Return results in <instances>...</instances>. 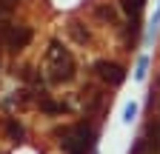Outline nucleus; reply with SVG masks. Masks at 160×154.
<instances>
[{
	"label": "nucleus",
	"mask_w": 160,
	"mask_h": 154,
	"mask_svg": "<svg viewBox=\"0 0 160 154\" xmlns=\"http://www.w3.org/2000/svg\"><path fill=\"white\" fill-rule=\"evenodd\" d=\"M40 108L49 111V114H63V111H66L63 103H52V100H40Z\"/></svg>",
	"instance_id": "423d86ee"
},
{
	"label": "nucleus",
	"mask_w": 160,
	"mask_h": 154,
	"mask_svg": "<svg viewBox=\"0 0 160 154\" xmlns=\"http://www.w3.org/2000/svg\"><path fill=\"white\" fill-rule=\"evenodd\" d=\"M120 9L129 14V20H140V14L146 9V0H120Z\"/></svg>",
	"instance_id": "39448f33"
},
{
	"label": "nucleus",
	"mask_w": 160,
	"mask_h": 154,
	"mask_svg": "<svg viewBox=\"0 0 160 154\" xmlns=\"http://www.w3.org/2000/svg\"><path fill=\"white\" fill-rule=\"evenodd\" d=\"M157 26H160V6H157V12H154V17H152V34L157 31Z\"/></svg>",
	"instance_id": "9b49d317"
},
{
	"label": "nucleus",
	"mask_w": 160,
	"mask_h": 154,
	"mask_svg": "<svg viewBox=\"0 0 160 154\" xmlns=\"http://www.w3.org/2000/svg\"><path fill=\"white\" fill-rule=\"evenodd\" d=\"M46 71L52 77V83H69L77 66H74V57L72 51L60 43V40H52L49 43V51H46Z\"/></svg>",
	"instance_id": "f257e3e1"
},
{
	"label": "nucleus",
	"mask_w": 160,
	"mask_h": 154,
	"mask_svg": "<svg viewBox=\"0 0 160 154\" xmlns=\"http://www.w3.org/2000/svg\"><path fill=\"white\" fill-rule=\"evenodd\" d=\"M57 137H60V148L66 154H92V148H94V131L89 123L66 126L57 131Z\"/></svg>",
	"instance_id": "f03ea898"
},
{
	"label": "nucleus",
	"mask_w": 160,
	"mask_h": 154,
	"mask_svg": "<svg viewBox=\"0 0 160 154\" xmlns=\"http://www.w3.org/2000/svg\"><path fill=\"white\" fill-rule=\"evenodd\" d=\"M69 29H72V34H74V40H77V43H86V40H89V31L80 29V23H77V20H74Z\"/></svg>",
	"instance_id": "1a4fd4ad"
},
{
	"label": "nucleus",
	"mask_w": 160,
	"mask_h": 154,
	"mask_svg": "<svg viewBox=\"0 0 160 154\" xmlns=\"http://www.w3.org/2000/svg\"><path fill=\"white\" fill-rule=\"evenodd\" d=\"M9 12H12V6H9V3H3V0H0V20H3V17H6Z\"/></svg>",
	"instance_id": "f8f14e48"
},
{
	"label": "nucleus",
	"mask_w": 160,
	"mask_h": 154,
	"mask_svg": "<svg viewBox=\"0 0 160 154\" xmlns=\"http://www.w3.org/2000/svg\"><path fill=\"white\" fill-rule=\"evenodd\" d=\"M29 43H32V29L29 26H12V23H6L0 46H6L9 51H23Z\"/></svg>",
	"instance_id": "7ed1b4c3"
},
{
	"label": "nucleus",
	"mask_w": 160,
	"mask_h": 154,
	"mask_svg": "<svg viewBox=\"0 0 160 154\" xmlns=\"http://www.w3.org/2000/svg\"><path fill=\"white\" fill-rule=\"evenodd\" d=\"M146 69H149V57L143 54L137 60V71H134V80H146Z\"/></svg>",
	"instance_id": "6e6552de"
},
{
	"label": "nucleus",
	"mask_w": 160,
	"mask_h": 154,
	"mask_svg": "<svg viewBox=\"0 0 160 154\" xmlns=\"http://www.w3.org/2000/svg\"><path fill=\"white\" fill-rule=\"evenodd\" d=\"M134 117H137V103H129L126 111H123V123H132Z\"/></svg>",
	"instance_id": "9d476101"
},
{
	"label": "nucleus",
	"mask_w": 160,
	"mask_h": 154,
	"mask_svg": "<svg viewBox=\"0 0 160 154\" xmlns=\"http://www.w3.org/2000/svg\"><path fill=\"white\" fill-rule=\"evenodd\" d=\"M94 71H97L100 80L109 83L112 89H117V86H123V83H126V69H123V66H117V63L97 60V63H94Z\"/></svg>",
	"instance_id": "20e7f679"
},
{
	"label": "nucleus",
	"mask_w": 160,
	"mask_h": 154,
	"mask_svg": "<svg viewBox=\"0 0 160 154\" xmlns=\"http://www.w3.org/2000/svg\"><path fill=\"white\" fill-rule=\"evenodd\" d=\"M6 131H9V140H14V143H20V140H23V128H20V126H17L14 120H9Z\"/></svg>",
	"instance_id": "0eeeda50"
},
{
	"label": "nucleus",
	"mask_w": 160,
	"mask_h": 154,
	"mask_svg": "<svg viewBox=\"0 0 160 154\" xmlns=\"http://www.w3.org/2000/svg\"><path fill=\"white\" fill-rule=\"evenodd\" d=\"M3 3H9V6H14V3H17V0H3Z\"/></svg>",
	"instance_id": "ddd939ff"
}]
</instances>
